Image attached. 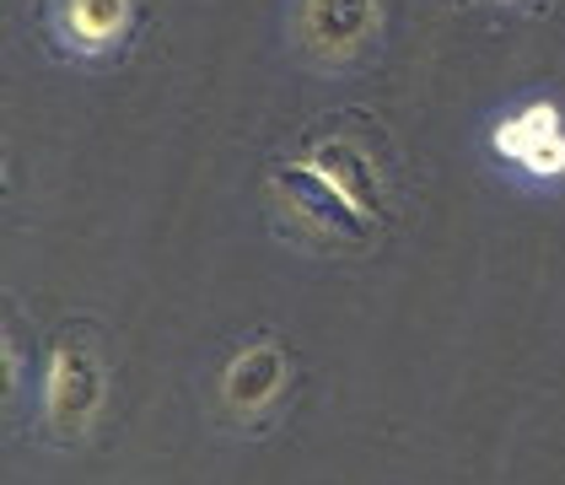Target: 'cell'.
<instances>
[{"mask_svg":"<svg viewBox=\"0 0 565 485\" xmlns=\"http://www.w3.org/2000/svg\"><path fill=\"white\" fill-rule=\"evenodd\" d=\"M269 200H275L280 221L318 249H361L377 232V217H366L345 189H334L307 157L269 168Z\"/></svg>","mask_w":565,"mask_h":485,"instance_id":"cell-1","label":"cell"},{"mask_svg":"<svg viewBox=\"0 0 565 485\" xmlns=\"http://www.w3.org/2000/svg\"><path fill=\"white\" fill-rule=\"evenodd\" d=\"M103 399H108V372L103 361L92 356V346H82L76 335H65L54 356H49V426L54 437L82 442L92 432V421L103 415Z\"/></svg>","mask_w":565,"mask_h":485,"instance_id":"cell-2","label":"cell"},{"mask_svg":"<svg viewBox=\"0 0 565 485\" xmlns=\"http://www.w3.org/2000/svg\"><path fill=\"white\" fill-rule=\"evenodd\" d=\"M372 28H377V0H307L297 22L307 54L318 60H355Z\"/></svg>","mask_w":565,"mask_h":485,"instance_id":"cell-3","label":"cell"},{"mask_svg":"<svg viewBox=\"0 0 565 485\" xmlns=\"http://www.w3.org/2000/svg\"><path fill=\"white\" fill-rule=\"evenodd\" d=\"M307 162L329 178L334 189H345L366 217H377V221L388 217V200H383V168H377V157H372L361 140H350V135H323V140H312Z\"/></svg>","mask_w":565,"mask_h":485,"instance_id":"cell-4","label":"cell"},{"mask_svg":"<svg viewBox=\"0 0 565 485\" xmlns=\"http://www.w3.org/2000/svg\"><path fill=\"white\" fill-rule=\"evenodd\" d=\"M495 151L512 157L518 168L539 178H561L565 173V130H561V114L550 103L539 108H522L518 119H507L495 130Z\"/></svg>","mask_w":565,"mask_h":485,"instance_id":"cell-5","label":"cell"},{"mask_svg":"<svg viewBox=\"0 0 565 485\" xmlns=\"http://www.w3.org/2000/svg\"><path fill=\"white\" fill-rule=\"evenodd\" d=\"M221 389H226V399H232L237 410H259V404H269V399L286 389V351H280L275 340H259V346L237 351L226 361Z\"/></svg>","mask_w":565,"mask_h":485,"instance_id":"cell-6","label":"cell"},{"mask_svg":"<svg viewBox=\"0 0 565 485\" xmlns=\"http://www.w3.org/2000/svg\"><path fill=\"white\" fill-rule=\"evenodd\" d=\"M130 0H60V33L82 54H103L130 33Z\"/></svg>","mask_w":565,"mask_h":485,"instance_id":"cell-7","label":"cell"},{"mask_svg":"<svg viewBox=\"0 0 565 485\" xmlns=\"http://www.w3.org/2000/svg\"><path fill=\"white\" fill-rule=\"evenodd\" d=\"M447 6H463V0H447Z\"/></svg>","mask_w":565,"mask_h":485,"instance_id":"cell-8","label":"cell"}]
</instances>
